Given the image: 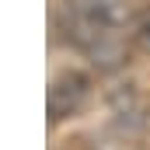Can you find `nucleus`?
Wrapping results in <instances>:
<instances>
[{
	"instance_id": "nucleus-1",
	"label": "nucleus",
	"mask_w": 150,
	"mask_h": 150,
	"mask_svg": "<svg viewBox=\"0 0 150 150\" xmlns=\"http://www.w3.org/2000/svg\"><path fill=\"white\" fill-rule=\"evenodd\" d=\"M122 21V0H67V35L101 63H115L119 56Z\"/></svg>"
},
{
	"instance_id": "nucleus-2",
	"label": "nucleus",
	"mask_w": 150,
	"mask_h": 150,
	"mask_svg": "<svg viewBox=\"0 0 150 150\" xmlns=\"http://www.w3.org/2000/svg\"><path fill=\"white\" fill-rule=\"evenodd\" d=\"M84 94H87V84L77 74L56 80V84L49 87V115H52V119H63V115L77 112L80 101H84Z\"/></svg>"
},
{
	"instance_id": "nucleus-3",
	"label": "nucleus",
	"mask_w": 150,
	"mask_h": 150,
	"mask_svg": "<svg viewBox=\"0 0 150 150\" xmlns=\"http://www.w3.org/2000/svg\"><path fill=\"white\" fill-rule=\"evenodd\" d=\"M136 32H140V38H143V42L150 45V11L143 14V21H140V28H136Z\"/></svg>"
}]
</instances>
